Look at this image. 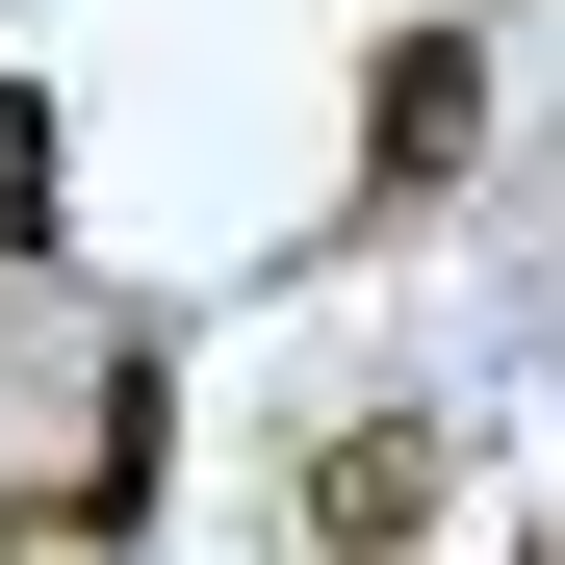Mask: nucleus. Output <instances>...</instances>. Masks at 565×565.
I'll list each match as a JSON object with an SVG mask.
<instances>
[{"instance_id": "nucleus-1", "label": "nucleus", "mask_w": 565, "mask_h": 565, "mask_svg": "<svg viewBox=\"0 0 565 565\" xmlns=\"http://www.w3.org/2000/svg\"><path fill=\"white\" fill-rule=\"evenodd\" d=\"M462 154H489V26H386V52H360V180L437 206Z\"/></svg>"}, {"instance_id": "nucleus-2", "label": "nucleus", "mask_w": 565, "mask_h": 565, "mask_svg": "<svg viewBox=\"0 0 565 565\" xmlns=\"http://www.w3.org/2000/svg\"><path fill=\"white\" fill-rule=\"evenodd\" d=\"M437 489H462V437H309V540H334V565L437 540Z\"/></svg>"}, {"instance_id": "nucleus-3", "label": "nucleus", "mask_w": 565, "mask_h": 565, "mask_svg": "<svg viewBox=\"0 0 565 565\" xmlns=\"http://www.w3.org/2000/svg\"><path fill=\"white\" fill-rule=\"evenodd\" d=\"M26 232H52V104L0 77V257H26Z\"/></svg>"}]
</instances>
